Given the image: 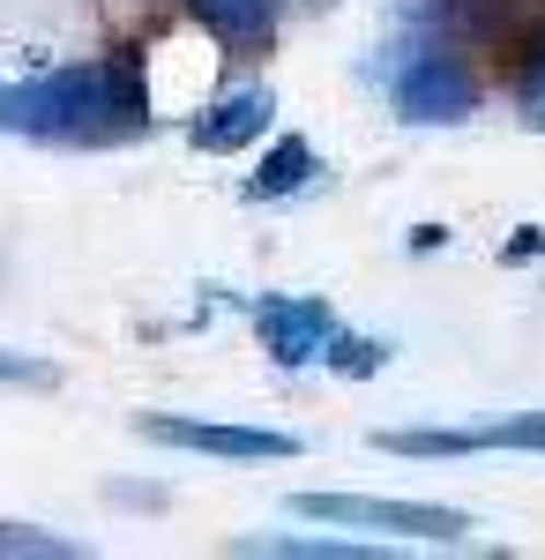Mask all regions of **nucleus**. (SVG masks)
<instances>
[{
	"instance_id": "20e7f679",
	"label": "nucleus",
	"mask_w": 545,
	"mask_h": 560,
	"mask_svg": "<svg viewBox=\"0 0 545 560\" xmlns=\"http://www.w3.org/2000/svg\"><path fill=\"white\" fill-rule=\"evenodd\" d=\"M142 441L158 448H187V456H224V464H285L306 441L277 427H240V419H179V411H142L135 419Z\"/></svg>"
},
{
	"instance_id": "ddd939ff",
	"label": "nucleus",
	"mask_w": 545,
	"mask_h": 560,
	"mask_svg": "<svg viewBox=\"0 0 545 560\" xmlns=\"http://www.w3.org/2000/svg\"><path fill=\"white\" fill-rule=\"evenodd\" d=\"M515 90H523V128H545V38L523 52V68H515Z\"/></svg>"
},
{
	"instance_id": "0eeeda50",
	"label": "nucleus",
	"mask_w": 545,
	"mask_h": 560,
	"mask_svg": "<svg viewBox=\"0 0 545 560\" xmlns=\"http://www.w3.org/2000/svg\"><path fill=\"white\" fill-rule=\"evenodd\" d=\"M269 120H277L269 83H240V90H224V97H210V105L187 120V142H195L202 158H232V150L262 142V135H269Z\"/></svg>"
},
{
	"instance_id": "6e6552de",
	"label": "nucleus",
	"mask_w": 545,
	"mask_h": 560,
	"mask_svg": "<svg viewBox=\"0 0 545 560\" xmlns=\"http://www.w3.org/2000/svg\"><path fill=\"white\" fill-rule=\"evenodd\" d=\"M187 15L240 60H262L277 45V0H187Z\"/></svg>"
},
{
	"instance_id": "7ed1b4c3",
	"label": "nucleus",
	"mask_w": 545,
	"mask_h": 560,
	"mask_svg": "<svg viewBox=\"0 0 545 560\" xmlns=\"http://www.w3.org/2000/svg\"><path fill=\"white\" fill-rule=\"evenodd\" d=\"M389 97H396V113L411 128H456V120L478 113V75H471V60L449 52V45H419V52H404Z\"/></svg>"
},
{
	"instance_id": "9b49d317",
	"label": "nucleus",
	"mask_w": 545,
	"mask_h": 560,
	"mask_svg": "<svg viewBox=\"0 0 545 560\" xmlns=\"http://www.w3.org/2000/svg\"><path fill=\"white\" fill-rule=\"evenodd\" d=\"M83 546L60 538V530H38V523H8L0 516V560H76Z\"/></svg>"
},
{
	"instance_id": "423d86ee",
	"label": "nucleus",
	"mask_w": 545,
	"mask_h": 560,
	"mask_svg": "<svg viewBox=\"0 0 545 560\" xmlns=\"http://www.w3.org/2000/svg\"><path fill=\"white\" fill-rule=\"evenodd\" d=\"M336 337V314L329 300H314V292H269V300H254V345L269 351L277 366H314Z\"/></svg>"
},
{
	"instance_id": "f257e3e1",
	"label": "nucleus",
	"mask_w": 545,
	"mask_h": 560,
	"mask_svg": "<svg viewBox=\"0 0 545 560\" xmlns=\"http://www.w3.org/2000/svg\"><path fill=\"white\" fill-rule=\"evenodd\" d=\"M150 120H158V105H150V60L135 45L105 52V60L53 68V75L0 83V135H23V142L120 150V142H142Z\"/></svg>"
},
{
	"instance_id": "f8f14e48",
	"label": "nucleus",
	"mask_w": 545,
	"mask_h": 560,
	"mask_svg": "<svg viewBox=\"0 0 545 560\" xmlns=\"http://www.w3.org/2000/svg\"><path fill=\"white\" fill-rule=\"evenodd\" d=\"M322 366H329V374H344V382H367V374H381V366H389V345H381V337H351V329H336L329 351H322Z\"/></svg>"
},
{
	"instance_id": "39448f33",
	"label": "nucleus",
	"mask_w": 545,
	"mask_h": 560,
	"mask_svg": "<svg viewBox=\"0 0 545 560\" xmlns=\"http://www.w3.org/2000/svg\"><path fill=\"white\" fill-rule=\"evenodd\" d=\"M381 456H478V448H545V411H515L494 427H381Z\"/></svg>"
},
{
	"instance_id": "1a4fd4ad",
	"label": "nucleus",
	"mask_w": 545,
	"mask_h": 560,
	"mask_svg": "<svg viewBox=\"0 0 545 560\" xmlns=\"http://www.w3.org/2000/svg\"><path fill=\"white\" fill-rule=\"evenodd\" d=\"M322 179V158H314V142L306 135H277L269 150H262V165L247 173V202H285V195H306Z\"/></svg>"
},
{
	"instance_id": "4468645a",
	"label": "nucleus",
	"mask_w": 545,
	"mask_h": 560,
	"mask_svg": "<svg viewBox=\"0 0 545 560\" xmlns=\"http://www.w3.org/2000/svg\"><path fill=\"white\" fill-rule=\"evenodd\" d=\"M0 382H15V388H53V382H60V366H53V359H31V351H0Z\"/></svg>"
},
{
	"instance_id": "9d476101",
	"label": "nucleus",
	"mask_w": 545,
	"mask_h": 560,
	"mask_svg": "<svg viewBox=\"0 0 545 560\" xmlns=\"http://www.w3.org/2000/svg\"><path fill=\"white\" fill-rule=\"evenodd\" d=\"M232 553H277V560H381V546H367V538H299V530H277V538H232Z\"/></svg>"
},
{
	"instance_id": "f03ea898",
	"label": "nucleus",
	"mask_w": 545,
	"mask_h": 560,
	"mask_svg": "<svg viewBox=\"0 0 545 560\" xmlns=\"http://www.w3.org/2000/svg\"><path fill=\"white\" fill-rule=\"evenodd\" d=\"M292 516L344 523V530H389V538H426V546H463L471 516L433 509V501H381V493H292Z\"/></svg>"
},
{
	"instance_id": "2eb2a0df",
	"label": "nucleus",
	"mask_w": 545,
	"mask_h": 560,
	"mask_svg": "<svg viewBox=\"0 0 545 560\" xmlns=\"http://www.w3.org/2000/svg\"><path fill=\"white\" fill-rule=\"evenodd\" d=\"M545 255V224H515V240L501 247V261L508 269H523V261H538Z\"/></svg>"
}]
</instances>
